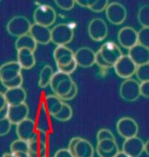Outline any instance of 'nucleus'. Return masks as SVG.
<instances>
[{"label":"nucleus","mask_w":149,"mask_h":157,"mask_svg":"<svg viewBox=\"0 0 149 157\" xmlns=\"http://www.w3.org/2000/svg\"><path fill=\"white\" fill-rule=\"evenodd\" d=\"M144 142L139 137L135 136L125 140L123 144V152L130 157H140L144 151Z\"/></svg>","instance_id":"nucleus-19"},{"label":"nucleus","mask_w":149,"mask_h":157,"mask_svg":"<svg viewBox=\"0 0 149 157\" xmlns=\"http://www.w3.org/2000/svg\"><path fill=\"white\" fill-rule=\"evenodd\" d=\"M29 34L37 44H47L51 42V29L37 24L31 25Z\"/></svg>","instance_id":"nucleus-20"},{"label":"nucleus","mask_w":149,"mask_h":157,"mask_svg":"<svg viewBox=\"0 0 149 157\" xmlns=\"http://www.w3.org/2000/svg\"><path fill=\"white\" fill-rule=\"evenodd\" d=\"M88 33L92 40L101 42L108 35V27L105 21L100 18L93 19L88 26Z\"/></svg>","instance_id":"nucleus-12"},{"label":"nucleus","mask_w":149,"mask_h":157,"mask_svg":"<svg viewBox=\"0 0 149 157\" xmlns=\"http://www.w3.org/2000/svg\"><path fill=\"white\" fill-rule=\"evenodd\" d=\"M2 157H16L15 154L12 153H5L4 154L2 155Z\"/></svg>","instance_id":"nucleus-50"},{"label":"nucleus","mask_w":149,"mask_h":157,"mask_svg":"<svg viewBox=\"0 0 149 157\" xmlns=\"http://www.w3.org/2000/svg\"><path fill=\"white\" fill-rule=\"evenodd\" d=\"M120 96L124 101L133 102L139 99L140 83L134 78L125 79L120 87Z\"/></svg>","instance_id":"nucleus-7"},{"label":"nucleus","mask_w":149,"mask_h":157,"mask_svg":"<svg viewBox=\"0 0 149 157\" xmlns=\"http://www.w3.org/2000/svg\"><path fill=\"white\" fill-rule=\"evenodd\" d=\"M140 94L143 97L148 99L149 97V81L140 83Z\"/></svg>","instance_id":"nucleus-41"},{"label":"nucleus","mask_w":149,"mask_h":157,"mask_svg":"<svg viewBox=\"0 0 149 157\" xmlns=\"http://www.w3.org/2000/svg\"><path fill=\"white\" fill-rule=\"evenodd\" d=\"M77 67H78L77 64H76L75 61H74L72 62V63H70V65L64 66V67H57V69H58V71H59V72H61L63 73V74L70 75V74H72V73L76 70Z\"/></svg>","instance_id":"nucleus-38"},{"label":"nucleus","mask_w":149,"mask_h":157,"mask_svg":"<svg viewBox=\"0 0 149 157\" xmlns=\"http://www.w3.org/2000/svg\"><path fill=\"white\" fill-rule=\"evenodd\" d=\"M95 52L91 48L83 47L78 49L74 53V61L81 67H90L95 65Z\"/></svg>","instance_id":"nucleus-18"},{"label":"nucleus","mask_w":149,"mask_h":157,"mask_svg":"<svg viewBox=\"0 0 149 157\" xmlns=\"http://www.w3.org/2000/svg\"><path fill=\"white\" fill-rule=\"evenodd\" d=\"M108 5H109V1L108 0H96L95 1L94 4L92 5L89 10L95 12V13H101V12L106 10L107 8Z\"/></svg>","instance_id":"nucleus-34"},{"label":"nucleus","mask_w":149,"mask_h":157,"mask_svg":"<svg viewBox=\"0 0 149 157\" xmlns=\"http://www.w3.org/2000/svg\"><path fill=\"white\" fill-rule=\"evenodd\" d=\"M113 67L119 77L128 79L135 74L136 65L128 55H123L114 64Z\"/></svg>","instance_id":"nucleus-9"},{"label":"nucleus","mask_w":149,"mask_h":157,"mask_svg":"<svg viewBox=\"0 0 149 157\" xmlns=\"http://www.w3.org/2000/svg\"><path fill=\"white\" fill-rule=\"evenodd\" d=\"M54 73V71L50 65H44L39 74L38 86L42 88H45L46 87L49 85Z\"/></svg>","instance_id":"nucleus-27"},{"label":"nucleus","mask_w":149,"mask_h":157,"mask_svg":"<svg viewBox=\"0 0 149 157\" xmlns=\"http://www.w3.org/2000/svg\"><path fill=\"white\" fill-rule=\"evenodd\" d=\"M72 113H73V112H72V109L70 105L64 102L61 110L56 116H54L53 118L56 119V120L60 121V122H67L71 119L72 117Z\"/></svg>","instance_id":"nucleus-28"},{"label":"nucleus","mask_w":149,"mask_h":157,"mask_svg":"<svg viewBox=\"0 0 149 157\" xmlns=\"http://www.w3.org/2000/svg\"><path fill=\"white\" fill-rule=\"evenodd\" d=\"M55 3L59 8L64 10H70L75 5V1L74 0H56Z\"/></svg>","instance_id":"nucleus-36"},{"label":"nucleus","mask_w":149,"mask_h":157,"mask_svg":"<svg viewBox=\"0 0 149 157\" xmlns=\"http://www.w3.org/2000/svg\"><path fill=\"white\" fill-rule=\"evenodd\" d=\"M143 151L146 153L147 155H149V142L147 141L146 142L144 143V147H143Z\"/></svg>","instance_id":"nucleus-47"},{"label":"nucleus","mask_w":149,"mask_h":157,"mask_svg":"<svg viewBox=\"0 0 149 157\" xmlns=\"http://www.w3.org/2000/svg\"><path fill=\"white\" fill-rule=\"evenodd\" d=\"M31 23L24 16H16L10 19L7 24V31L10 35L15 37L28 34L31 29Z\"/></svg>","instance_id":"nucleus-6"},{"label":"nucleus","mask_w":149,"mask_h":157,"mask_svg":"<svg viewBox=\"0 0 149 157\" xmlns=\"http://www.w3.org/2000/svg\"><path fill=\"white\" fill-rule=\"evenodd\" d=\"M115 140V137L113 133L109 129L103 128L97 132V142L103 140Z\"/></svg>","instance_id":"nucleus-35"},{"label":"nucleus","mask_w":149,"mask_h":157,"mask_svg":"<svg viewBox=\"0 0 149 157\" xmlns=\"http://www.w3.org/2000/svg\"><path fill=\"white\" fill-rule=\"evenodd\" d=\"M116 128L118 134L125 140L136 136L139 131L137 123L131 117H123L119 119Z\"/></svg>","instance_id":"nucleus-10"},{"label":"nucleus","mask_w":149,"mask_h":157,"mask_svg":"<svg viewBox=\"0 0 149 157\" xmlns=\"http://www.w3.org/2000/svg\"><path fill=\"white\" fill-rule=\"evenodd\" d=\"M47 139L46 132L37 130L34 138L28 142L29 157H47Z\"/></svg>","instance_id":"nucleus-3"},{"label":"nucleus","mask_w":149,"mask_h":157,"mask_svg":"<svg viewBox=\"0 0 149 157\" xmlns=\"http://www.w3.org/2000/svg\"><path fill=\"white\" fill-rule=\"evenodd\" d=\"M98 52L109 65L113 67L115 63L123 56L121 50L114 42H106L101 46Z\"/></svg>","instance_id":"nucleus-11"},{"label":"nucleus","mask_w":149,"mask_h":157,"mask_svg":"<svg viewBox=\"0 0 149 157\" xmlns=\"http://www.w3.org/2000/svg\"><path fill=\"white\" fill-rule=\"evenodd\" d=\"M74 83L70 75L57 71L53 74L49 85L55 95L61 99L70 91Z\"/></svg>","instance_id":"nucleus-2"},{"label":"nucleus","mask_w":149,"mask_h":157,"mask_svg":"<svg viewBox=\"0 0 149 157\" xmlns=\"http://www.w3.org/2000/svg\"><path fill=\"white\" fill-rule=\"evenodd\" d=\"M74 25L61 23L51 29V42L57 46H66L74 38Z\"/></svg>","instance_id":"nucleus-1"},{"label":"nucleus","mask_w":149,"mask_h":157,"mask_svg":"<svg viewBox=\"0 0 149 157\" xmlns=\"http://www.w3.org/2000/svg\"><path fill=\"white\" fill-rule=\"evenodd\" d=\"M7 115H8V107L4 108L3 110H0V119H3L7 118Z\"/></svg>","instance_id":"nucleus-46"},{"label":"nucleus","mask_w":149,"mask_h":157,"mask_svg":"<svg viewBox=\"0 0 149 157\" xmlns=\"http://www.w3.org/2000/svg\"><path fill=\"white\" fill-rule=\"evenodd\" d=\"M37 44H38L35 42L34 39L28 33V34L18 37L15 42V48L17 51L21 49H28L35 52L37 48Z\"/></svg>","instance_id":"nucleus-26"},{"label":"nucleus","mask_w":149,"mask_h":157,"mask_svg":"<svg viewBox=\"0 0 149 157\" xmlns=\"http://www.w3.org/2000/svg\"><path fill=\"white\" fill-rule=\"evenodd\" d=\"M118 39L122 47L129 50L137 44V31L132 27H124L119 31Z\"/></svg>","instance_id":"nucleus-15"},{"label":"nucleus","mask_w":149,"mask_h":157,"mask_svg":"<svg viewBox=\"0 0 149 157\" xmlns=\"http://www.w3.org/2000/svg\"><path fill=\"white\" fill-rule=\"evenodd\" d=\"M42 105L49 115L53 117L61 110L64 101L57 96L49 95L44 98Z\"/></svg>","instance_id":"nucleus-24"},{"label":"nucleus","mask_w":149,"mask_h":157,"mask_svg":"<svg viewBox=\"0 0 149 157\" xmlns=\"http://www.w3.org/2000/svg\"><path fill=\"white\" fill-rule=\"evenodd\" d=\"M23 83V77L22 76H19V77L16 78L15 79L12 80V81L9 82L2 84V85L7 89H11V88H16V87H22V85Z\"/></svg>","instance_id":"nucleus-39"},{"label":"nucleus","mask_w":149,"mask_h":157,"mask_svg":"<svg viewBox=\"0 0 149 157\" xmlns=\"http://www.w3.org/2000/svg\"><path fill=\"white\" fill-rule=\"evenodd\" d=\"M128 56L136 66L149 64V49L139 44L129 50Z\"/></svg>","instance_id":"nucleus-21"},{"label":"nucleus","mask_w":149,"mask_h":157,"mask_svg":"<svg viewBox=\"0 0 149 157\" xmlns=\"http://www.w3.org/2000/svg\"><path fill=\"white\" fill-rule=\"evenodd\" d=\"M137 44L149 48V28H142L137 32Z\"/></svg>","instance_id":"nucleus-33"},{"label":"nucleus","mask_w":149,"mask_h":157,"mask_svg":"<svg viewBox=\"0 0 149 157\" xmlns=\"http://www.w3.org/2000/svg\"><path fill=\"white\" fill-rule=\"evenodd\" d=\"M49 114L46 111L42 105H41V108L38 113V123L40 127L38 128V131H42L47 133V127H48V117Z\"/></svg>","instance_id":"nucleus-32"},{"label":"nucleus","mask_w":149,"mask_h":157,"mask_svg":"<svg viewBox=\"0 0 149 157\" xmlns=\"http://www.w3.org/2000/svg\"><path fill=\"white\" fill-rule=\"evenodd\" d=\"M57 15L54 8L47 5H42L37 7L33 13L35 24L44 27H50L56 22Z\"/></svg>","instance_id":"nucleus-5"},{"label":"nucleus","mask_w":149,"mask_h":157,"mask_svg":"<svg viewBox=\"0 0 149 157\" xmlns=\"http://www.w3.org/2000/svg\"><path fill=\"white\" fill-rule=\"evenodd\" d=\"M12 124L8 120V118L0 119V136L7 135L11 129Z\"/></svg>","instance_id":"nucleus-37"},{"label":"nucleus","mask_w":149,"mask_h":157,"mask_svg":"<svg viewBox=\"0 0 149 157\" xmlns=\"http://www.w3.org/2000/svg\"><path fill=\"white\" fill-rule=\"evenodd\" d=\"M67 149L74 157H93L95 154L92 144L81 137L72 138L69 142Z\"/></svg>","instance_id":"nucleus-4"},{"label":"nucleus","mask_w":149,"mask_h":157,"mask_svg":"<svg viewBox=\"0 0 149 157\" xmlns=\"http://www.w3.org/2000/svg\"><path fill=\"white\" fill-rule=\"evenodd\" d=\"M53 58L57 67H64L74 61V53L67 46H57L53 51Z\"/></svg>","instance_id":"nucleus-17"},{"label":"nucleus","mask_w":149,"mask_h":157,"mask_svg":"<svg viewBox=\"0 0 149 157\" xmlns=\"http://www.w3.org/2000/svg\"><path fill=\"white\" fill-rule=\"evenodd\" d=\"M137 19L139 23L143 28L149 27V6L145 5L139 9L137 14Z\"/></svg>","instance_id":"nucleus-29"},{"label":"nucleus","mask_w":149,"mask_h":157,"mask_svg":"<svg viewBox=\"0 0 149 157\" xmlns=\"http://www.w3.org/2000/svg\"><path fill=\"white\" fill-rule=\"evenodd\" d=\"M95 0H77L75 1V4L78 5L82 8H86L89 9L91 6L94 4Z\"/></svg>","instance_id":"nucleus-43"},{"label":"nucleus","mask_w":149,"mask_h":157,"mask_svg":"<svg viewBox=\"0 0 149 157\" xmlns=\"http://www.w3.org/2000/svg\"><path fill=\"white\" fill-rule=\"evenodd\" d=\"M7 107H8V104H7L4 94L0 91V110H3Z\"/></svg>","instance_id":"nucleus-45"},{"label":"nucleus","mask_w":149,"mask_h":157,"mask_svg":"<svg viewBox=\"0 0 149 157\" xmlns=\"http://www.w3.org/2000/svg\"><path fill=\"white\" fill-rule=\"evenodd\" d=\"M4 95L7 104L9 106L25 103L27 99V93L25 90L22 87L7 89Z\"/></svg>","instance_id":"nucleus-23"},{"label":"nucleus","mask_w":149,"mask_h":157,"mask_svg":"<svg viewBox=\"0 0 149 157\" xmlns=\"http://www.w3.org/2000/svg\"><path fill=\"white\" fill-rule=\"evenodd\" d=\"M78 86L77 85H76L75 83L74 84L73 87H72V88L71 89V90L70 92L68 93V94H67L66 96H63V97L61 98V99L62 101H70L72 100V99H73L74 97H75L76 96H77L78 94Z\"/></svg>","instance_id":"nucleus-42"},{"label":"nucleus","mask_w":149,"mask_h":157,"mask_svg":"<svg viewBox=\"0 0 149 157\" xmlns=\"http://www.w3.org/2000/svg\"><path fill=\"white\" fill-rule=\"evenodd\" d=\"M21 68L29 70L35 65L34 52L28 49H21L17 51V61Z\"/></svg>","instance_id":"nucleus-25"},{"label":"nucleus","mask_w":149,"mask_h":157,"mask_svg":"<svg viewBox=\"0 0 149 157\" xmlns=\"http://www.w3.org/2000/svg\"><path fill=\"white\" fill-rule=\"evenodd\" d=\"M105 11L108 21L114 25L123 24L127 18L126 9L120 2L109 3Z\"/></svg>","instance_id":"nucleus-8"},{"label":"nucleus","mask_w":149,"mask_h":157,"mask_svg":"<svg viewBox=\"0 0 149 157\" xmlns=\"http://www.w3.org/2000/svg\"><path fill=\"white\" fill-rule=\"evenodd\" d=\"M95 64L98 66V67H101V68H104V69H108V68H111V65H109V64L106 62L104 59L102 58L101 55L100 54V53L97 52L95 53Z\"/></svg>","instance_id":"nucleus-40"},{"label":"nucleus","mask_w":149,"mask_h":157,"mask_svg":"<svg viewBox=\"0 0 149 157\" xmlns=\"http://www.w3.org/2000/svg\"><path fill=\"white\" fill-rule=\"evenodd\" d=\"M96 152L99 157H115L119 152V147L115 140H106L98 142Z\"/></svg>","instance_id":"nucleus-22"},{"label":"nucleus","mask_w":149,"mask_h":157,"mask_svg":"<svg viewBox=\"0 0 149 157\" xmlns=\"http://www.w3.org/2000/svg\"><path fill=\"white\" fill-rule=\"evenodd\" d=\"M54 157H74L72 156V154L70 151H68V149H60L58 151H56V153H55Z\"/></svg>","instance_id":"nucleus-44"},{"label":"nucleus","mask_w":149,"mask_h":157,"mask_svg":"<svg viewBox=\"0 0 149 157\" xmlns=\"http://www.w3.org/2000/svg\"><path fill=\"white\" fill-rule=\"evenodd\" d=\"M115 157H130V156H128V155L125 154V153H123V151H119L118 154L115 156Z\"/></svg>","instance_id":"nucleus-49"},{"label":"nucleus","mask_w":149,"mask_h":157,"mask_svg":"<svg viewBox=\"0 0 149 157\" xmlns=\"http://www.w3.org/2000/svg\"><path fill=\"white\" fill-rule=\"evenodd\" d=\"M135 75L140 82L149 81V64L136 66Z\"/></svg>","instance_id":"nucleus-31"},{"label":"nucleus","mask_w":149,"mask_h":157,"mask_svg":"<svg viewBox=\"0 0 149 157\" xmlns=\"http://www.w3.org/2000/svg\"><path fill=\"white\" fill-rule=\"evenodd\" d=\"M14 154V153H13ZM15 155L16 157H29L27 153H15Z\"/></svg>","instance_id":"nucleus-48"},{"label":"nucleus","mask_w":149,"mask_h":157,"mask_svg":"<svg viewBox=\"0 0 149 157\" xmlns=\"http://www.w3.org/2000/svg\"><path fill=\"white\" fill-rule=\"evenodd\" d=\"M10 153H27L28 151V142L18 139L14 140L10 145Z\"/></svg>","instance_id":"nucleus-30"},{"label":"nucleus","mask_w":149,"mask_h":157,"mask_svg":"<svg viewBox=\"0 0 149 157\" xmlns=\"http://www.w3.org/2000/svg\"><path fill=\"white\" fill-rule=\"evenodd\" d=\"M22 75V68L16 61L8 62L0 66V82H9Z\"/></svg>","instance_id":"nucleus-14"},{"label":"nucleus","mask_w":149,"mask_h":157,"mask_svg":"<svg viewBox=\"0 0 149 157\" xmlns=\"http://www.w3.org/2000/svg\"><path fill=\"white\" fill-rule=\"evenodd\" d=\"M29 108L26 103L17 105H8L7 118L12 124H16L28 118Z\"/></svg>","instance_id":"nucleus-16"},{"label":"nucleus","mask_w":149,"mask_h":157,"mask_svg":"<svg viewBox=\"0 0 149 157\" xmlns=\"http://www.w3.org/2000/svg\"><path fill=\"white\" fill-rule=\"evenodd\" d=\"M36 131L35 122L29 118H27L26 119L16 124V129L19 140L25 141L27 142H29L34 138Z\"/></svg>","instance_id":"nucleus-13"}]
</instances>
